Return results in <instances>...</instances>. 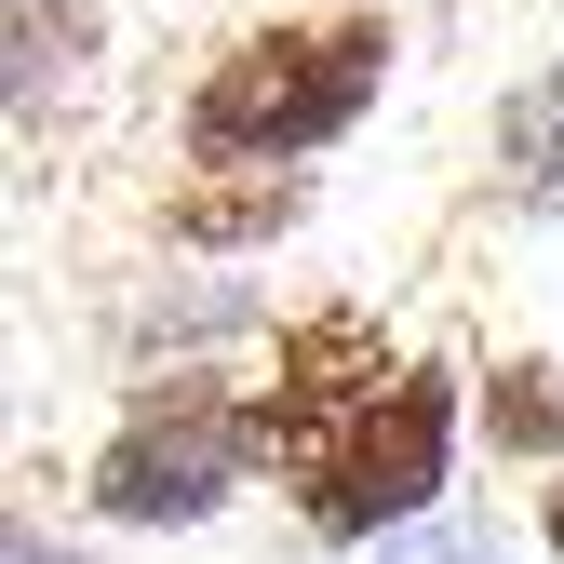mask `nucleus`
<instances>
[{"label":"nucleus","mask_w":564,"mask_h":564,"mask_svg":"<svg viewBox=\"0 0 564 564\" xmlns=\"http://www.w3.org/2000/svg\"><path fill=\"white\" fill-rule=\"evenodd\" d=\"M390 95V28L377 14H269L242 28L188 95V162L202 175H269L336 149L349 121Z\"/></svg>","instance_id":"1"},{"label":"nucleus","mask_w":564,"mask_h":564,"mask_svg":"<svg viewBox=\"0 0 564 564\" xmlns=\"http://www.w3.org/2000/svg\"><path fill=\"white\" fill-rule=\"evenodd\" d=\"M256 390L229 377H162L149 403L95 444V511L108 524H216L256 484Z\"/></svg>","instance_id":"2"},{"label":"nucleus","mask_w":564,"mask_h":564,"mask_svg":"<svg viewBox=\"0 0 564 564\" xmlns=\"http://www.w3.org/2000/svg\"><path fill=\"white\" fill-rule=\"evenodd\" d=\"M444 484H457V377L444 364H403L349 431L296 470V511L323 538H403V524H431L444 511Z\"/></svg>","instance_id":"3"},{"label":"nucleus","mask_w":564,"mask_h":564,"mask_svg":"<svg viewBox=\"0 0 564 564\" xmlns=\"http://www.w3.org/2000/svg\"><path fill=\"white\" fill-rule=\"evenodd\" d=\"M390 377L403 364H390V336L364 310H296V323L269 336V377H256V444H269V470H310Z\"/></svg>","instance_id":"4"},{"label":"nucleus","mask_w":564,"mask_h":564,"mask_svg":"<svg viewBox=\"0 0 564 564\" xmlns=\"http://www.w3.org/2000/svg\"><path fill=\"white\" fill-rule=\"evenodd\" d=\"M498 188L524 202V216H564V54L538 67V82L511 95V121H498Z\"/></svg>","instance_id":"5"},{"label":"nucleus","mask_w":564,"mask_h":564,"mask_svg":"<svg viewBox=\"0 0 564 564\" xmlns=\"http://www.w3.org/2000/svg\"><path fill=\"white\" fill-rule=\"evenodd\" d=\"M484 444L564 484V377L551 364H484Z\"/></svg>","instance_id":"6"},{"label":"nucleus","mask_w":564,"mask_h":564,"mask_svg":"<svg viewBox=\"0 0 564 564\" xmlns=\"http://www.w3.org/2000/svg\"><path fill=\"white\" fill-rule=\"evenodd\" d=\"M282 216H296V175H202V188L175 202L188 242H269Z\"/></svg>","instance_id":"7"},{"label":"nucleus","mask_w":564,"mask_h":564,"mask_svg":"<svg viewBox=\"0 0 564 564\" xmlns=\"http://www.w3.org/2000/svg\"><path fill=\"white\" fill-rule=\"evenodd\" d=\"M377 564H524L511 551V524H484V511H431V524H403V538H377Z\"/></svg>","instance_id":"8"},{"label":"nucleus","mask_w":564,"mask_h":564,"mask_svg":"<svg viewBox=\"0 0 564 564\" xmlns=\"http://www.w3.org/2000/svg\"><path fill=\"white\" fill-rule=\"evenodd\" d=\"M538 538H551V564H564V484H551V498H538Z\"/></svg>","instance_id":"9"},{"label":"nucleus","mask_w":564,"mask_h":564,"mask_svg":"<svg viewBox=\"0 0 564 564\" xmlns=\"http://www.w3.org/2000/svg\"><path fill=\"white\" fill-rule=\"evenodd\" d=\"M323 14H377V0H323Z\"/></svg>","instance_id":"10"}]
</instances>
